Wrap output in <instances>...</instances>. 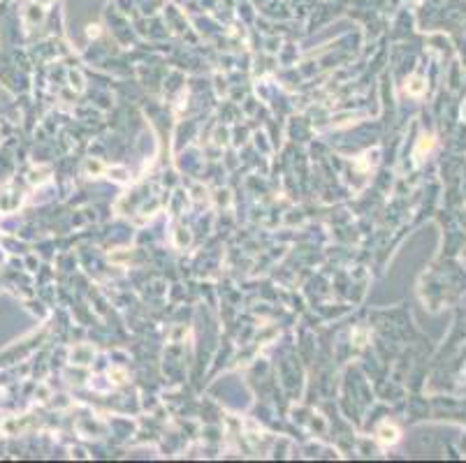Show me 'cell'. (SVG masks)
<instances>
[{
    "label": "cell",
    "mask_w": 466,
    "mask_h": 463,
    "mask_svg": "<svg viewBox=\"0 0 466 463\" xmlns=\"http://www.w3.org/2000/svg\"><path fill=\"white\" fill-rule=\"evenodd\" d=\"M378 433H381V440L383 442H394V440H397V435H399V431L394 428V426H390V424H383Z\"/></svg>",
    "instance_id": "1"
},
{
    "label": "cell",
    "mask_w": 466,
    "mask_h": 463,
    "mask_svg": "<svg viewBox=\"0 0 466 463\" xmlns=\"http://www.w3.org/2000/svg\"><path fill=\"white\" fill-rule=\"evenodd\" d=\"M42 2H51V0H42Z\"/></svg>",
    "instance_id": "3"
},
{
    "label": "cell",
    "mask_w": 466,
    "mask_h": 463,
    "mask_svg": "<svg viewBox=\"0 0 466 463\" xmlns=\"http://www.w3.org/2000/svg\"><path fill=\"white\" fill-rule=\"evenodd\" d=\"M422 88H425V86H422L420 79H411V86H408V91H411L413 95H418V93H422Z\"/></svg>",
    "instance_id": "2"
}]
</instances>
